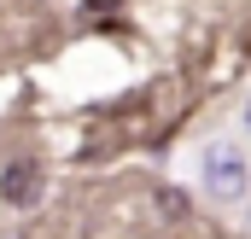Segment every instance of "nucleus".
<instances>
[{
  "label": "nucleus",
  "mask_w": 251,
  "mask_h": 239,
  "mask_svg": "<svg viewBox=\"0 0 251 239\" xmlns=\"http://www.w3.org/2000/svg\"><path fill=\"white\" fill-rule=\"evenodd\" d=\"M204 181H210V192L240 198V192H246V158H240L234 146H210V152H204Z\"/></svg>",
  "instance_id": "nucleus-1"
},
{
  "label": "nucleus",
  "mask_w": 251,
  "mask_h": 239,
  "mask_svg": "<svg viewBox=\"0 0 251 239\" xmlns=\"http://www.w3.org/2000/svg\"><path fill=\"white\" fill-rule=\"evenodd\" d=\"M0 192H6V204H35V192H41L35 164H12V169L0 175Z\"/></svg>",
  "instance_id": "nucleus-2"
},
{
  "label": "nucleus",
  "mask_w": 251,
  "mask_h": 239,
  "mask_svg": "<svg viewBox=\"0 0 251 239\" xmlns=\"http://www.w3.org/2000/svg\"><path fill=\"white\" fill-rule=\"evenodd\" d=\"M88 6H94V12H111V6H117V0H88Z\"/></svg>",
  "instance_id": "nucleus-3"
},
{
  "label": "nucleus",
  "mask_w": 251,
  "mask_h": 239,
  "mask_svg": "<svg viewBox=\"0 0 251 239\" xmlns=\"http://www.w3.org/2000/svg\"><path fill=\"white\" fill-rule=\"evenodd\" d=\"M246 122H251V105H246Z\"/></svg>",
  "instance_id": "nucleus-4"
}]
</instances>
